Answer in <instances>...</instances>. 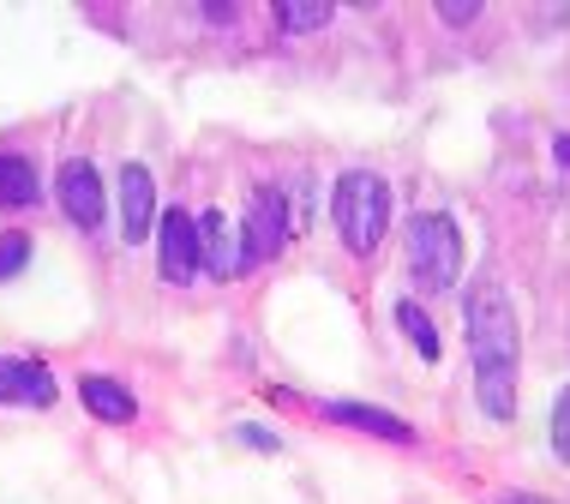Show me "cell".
I'll use <instances>...</instances> for the list:
<instances>
[{
  "mask_svg": "<svg viewBox=\"0 0 570 504\" xmlns=\"http://www.w3.org/2000/svg\"><path fill=\"white\" fill-rule=\"evenodd\" d=\"M157 265L168 283H193L198 265H205V235H198V217L187 210H163L157 223Z\"/></svg>",
  "mask_w": 570,
  "mask_h": 504,
  "instance_id": "277c9868",
  "label": "cell"
},
{
  "mask_svg": "<svg viewBox=\"0 0 570 504\" xmlns=\"http://www.w3.org/2000/svg\"><path fill=\"white\" fill-rule=\"evenodd\" d=\"M552 157H559V162L570 168V132H559V139H552Z\"/></svg>",
  "mask_w": 570,
  "mask_h": 504,
  "instance_id": "ffe728a7",
  "label": "cell"
},
{
  "mask_svg": "<svg viewBox=\"0 0 570 504\" xmlns=\"http://www.w3.org/2000/svg\"><path fill=\"white\" fill-rule=\"evenodd\" d=\"M552 456L570 463V385L559 391V403H552Z\"/></svg>",
  "mask_w": 570,
  "mask_h": 504,
  "instance_id": "9a60e30c",
  "label": "cell"
},
{
  "mask_svg": "<svg viewBox=\"0 0 570 504\" xmlns=\"http://www.w3.org/2000/svg\"><path fill=\"white\" fill-rule=\"evenodd\" d=\"M469 325V355H474V396L492 421L517 415V313L504 300V288L481 283L462 307Z\"/></svg>",
  "mask_w": 570,
  "mask_h": 504,
  "instance_id": "6da1fadb",
  "label": "cell"
},
{
  "mask_svg": "<svg viewBox=\"0 0 570 504\" xmlns=\"http://www.w3.org/2000/svg\"><path fill=\"white\" fill-rule=\"evenodd\" d=\"M115 187H120V235H127V240H145L150 228L163 223V217H157V180H150V168H145V162H127Z\"/></svg>",
  "mask_w": 570,
  "mask_h": 504,
  "instance_id": "52a82bcc",
  "label": "cell"
},
{
  "mask_svg": "<svg viewBox=\"0 0 570 504\" xmlns=\"http://www.w3.org/2000/svg\"><path fill=\"white\" fill-rule=\"evenodd\" d=\"M396 325H403V336L414 343V355H421V360H439V325L421 313V300H403V307H396Z\"/></svg>",
  "mask_w": 570,
  "mask_h": 504,
  "instance_id": "4fadbf2b",
  "label": "cell"
},
{
  "mask_svg": "<svg viewBox=\"0 0 570 504\" xmlns=\"http://www.w3.org/2000/svg\"><path fill=\"white\" fill-rule=\"evenodd\" d=\"M55 192H60V210H67L79 228H102V217H109V187H102L97 162H85V157L60 162Z\"/></svg>",
  "mask_w": 570,
  "mask_h": 504,
  "instance_id": "8992f818",
  "label": "cell"
},
{
  "mask_svg": "<svg viewBox=\"0 0 570 504\" xmlns=\"http://www.w3.org/2000/svg\"><path fill=\"white\" fill-rule=\"evenodd\" d=\"M240 445H253V451H276V438L265 433V426H240Z\"/></svg>",
  "mask_w": 570,
  "mask_h": 504,
  "instance_id": "ac0fdd59",
  "label": "cell"
},
{
  "mask_svg": "<svg viewBox=\"0 0 570 504\" xmlns=\"http://www.w3.org/2000/svg\"><path fill=\"white\" fill-rule=\"evenodd\" d=\"M325 415L336 426H361V433H373V438H391V445H414V426L396 421L391 408H373V403H325Z\"/></svg>",
  "mask_w": 570,
  "mask_h": 504,
  "instance_id": "30bf717a",
  "label": "cell"
},
{
  "mask_svg": "<svg viewBox=\"0 0 570 504\" xmlns=\"http://www.w3.org/2000/svg\"><path fill=\"white\" fill-rule=\"evenodd\" d=\"M276 24L283 30H318V24H331V0H276Z\"/></svg>",
  "mask_w": 570,
  "mask_h": 504,
  "instance_id": "5bb4252c",
  "label": "cell"
},
{
  "mask_svg": "<svg viewBox=\"0 0 570 504\" xmlns=\"http://www.w3.org/2000/svg\"><path fill=\"white\" fill-rule=\"evenodd\" d=\"M499 504H552V498H541V493H504Z\"/></svg>",
  "mask_w": 570,
  "mask_h": 504,
  "instance_id": "d6986e66",
  "label": "cell"
},
{
  "mask_svg": "<svg viewBox=\"0 0 570 504\" xmlns=\"http://www.w3.org/2000/svg\"><path fill=\"white\" fill-rule=\"evenodd\" d=\"M331 217H336V235H343V247L354 258L379 253L384 228H391V187H384V175H373V168H348V175L336 180V192H331Z\"/></svg>",
  "mask_w": 570,
  "mask_h": 504,
  "instance_id": "7a4b0ae2",
  "label": "cell"
},
{
  "mask_svg": "<svg viewBox=\"0 0 570 504\" xmlns=\"http://www.w3.org/2000/svg\"><path fill=\"white\" fill-rule=\"evenodd\" d=\"M0 403H24V408H49L55 403V378L37 360H12L0 355Z\"/></svg>",
  "mask_w": 570,
  "mask_h": 504,
  "instance_id": "9c48e42d",
  "label": "cell"
},
{
  "mask_svg": "<svg viewBox=\"0 0 570 504\" xmlns=\"http://www.w3.org/2000/svg\"><path fill=\"white\" fill-rule=\"evenodd\" d=\"M24 265H30V240L24 235H0V283L19 277Z\"/></svg>",
  "mask_w": 570,
  "mask_h": 504,
  "instance_id": "2e32d148",
  "label": "cell"
},
{
  "mask_svg": "<svg viewBox=\"0 0 570 504\" xmlns=\"http://www.w3.org/2000/svg\"><path fill=\"white\" fill-rule=\"evenodd\" d=\"M403 253H409V277L426 288V295H444L456 288L462 277V235L444 210H421L409 217V235H403Z\"/></svg>",
  "mask_w": 570,
  "mask_h": 504,
  "instance_id": "3957f363",
  "label": "cell"
},
{
  "mask_svg": "<svg viewBox=\"0 0 570 504\" xmlns=\"http://www.w3.org/2000/svg\"><path fill=\"white\" fill-rule=\"evenodd\" d=\"M79 403H85L97 421H109V426H127V421L138 415L132 391L120 385V378H102V373H85V378H79Z\"/></svg>",
  "mask_w": 570,
  "mask_h": 504,
  "instance_id": "8fae6325",
  "label": "cell"
},
{
  "mask_svg": "<svg viewBox=\"0 0 570 504\" xmlns=\"http://www.w3.org/2000/svg\"><path fill=\"white\" fill-rule=\"evenodd\" d=\"M439 19L444 24H469V19H481V0H439Z\"/></svg>",
  "mask_w": 570,
  "mask_h": 504,
  "instance_id": "e0dca14e",
  "label": "cell"
},
{
  "mask_svg": "<svg viewBox=\"0 0 570 504\" xmlns=\"http://www.w3.org/2000/svg\"><path fill=\"white\" fill-rule=\"evenodd\" d=\"M198 235H205V270L210 277H240L253 258H246V235H240V223H228L223 210H205L198 217Z\"/></svg>",
  "mask_w": 570,
  "mask_h": 504,
  "instance_id": "ba28073f",
  "label": "cell"
},
{
  "mask_svg": "<svg viewBox=\"0 0 570 504\" xmlns=\"http://www.w3.org/2000/svg\"><path fill=\"white\" fill-rule=\"evenodd\" d=\"M240 235H246V258H253V265H265V258H276L288 247V198H283V187H258L253 192Z\"/></svg>",
  "mask_w": 570,
  "mask_h": 504,
  "instance_id": "5b68a950",
  "label": "cell"
},
{
  "mask_svg": "<svg viewBox=\"0 0 570 504\" xmlns=\"http://www.w3.org/2000/svg\"><path fill=\"white\" fill-rule=\"evenodd\" d=\"M37 168H30L24 157H0V205L7 210H24V205H37Z\"/></svg>",
  "mask_w": 570,
  "mask_h": 504,
  "instance_id": "7c38bea8",
  "label": "cell"
}]
</instances>
